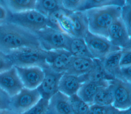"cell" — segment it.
Wrapping results in <instances>:
<instances>
[{"mask_svg": "<svg viewBox=\"0 0 131 114\" xmlns=\"http://www.w3.org/2000/svg\"><path fill=\"white\" fill-rule=\"evenodd\" d=\"M11 97L0 88V109H10Z\"/></svg>", "mask_w": 131, "mask_h": 114, "instance_id": "cell-34", "label": "cell"}, {"mask_svg": "<svg viewBox=\"0 0 131 114\" xmlns=\"http://www.w3.org/2000/svg\"><path fill=\"white\" fill-rule=\"evenodd\" d=\"M110 81H93L87 80L83 82L77 93V95L90 105L92 104L97 92L102 87L109 85Z\"/></svg>", "mask_w": 131, "mask_h": 114, "instance_id": "cell-16", "label": "cell"}, {"mask_svg": "<svg viewBox=\"0 0 131 114\" xmlns=\"http://www.w3.org/2000/svg\"><path fill=\"white\" fill-rule=\"evenodd\" d=\"M120 59L121 67L131 65V50L123 49Z\"/></svg>", "mask_w": 131, "mask_h": 114, "instance_id": "cell-33", "label": "cell"}, {"mask_svg": "<svg viewBox=\"0 0 131 114\" xmlns=\"http://www.w3.org/2000/svg\"><path fill=\"white\" fill-rule=\"evenodd\" d=\"M73 56L65 49L47 51L48 66L58 73H65L68 70Z\"/></svg>", "mask_w": 131, "mask_h": 114, "instance_id": "cell-12", "label": "cell"}, {"mask_svg": "<svg viewBox=\"0 0 131 114\" xmlns=\"http://www.w3.org/2000/svg\"><path fill=\"white\" fill-rule=\"evenodd\" d=\"M13 66H39L42 69L48 66L47 51L39 48H23L6 54Z\"/></svg>", "mask_w": 131, "mask_h": 114, "instance_id": "cell-4", "label": "cell"}, {"mask_svg": "<svg viewBox=\"0 0 131 114\" xmlns=\"http://www.w3.org/2000/svg\"><path fill=\"white\" fill-rule=\"evenodd\" d=\"M2 0H0V3H2Z\"/></svg>", "mask_w": 131, "mask_h": 114, "instance_id": "cell-42", "label": "cell"}, {"mask_svg": "<svg viewBox=\"0 0 131 114\" xmlns=\"http://www.w3.org/2000/svg\"><path fill=\"white\" fill-rule=\"evenodd\" d=\"M71 18L74 37L84 38L89 32L88 22L84 10L69 11Z\"/></svg>", "mask_w": 131, "mask_h": 114, "instance_id": "cell-19", "label": "cell"}, {"mask_svg": "<svg viewBox=\"0 0 131 114\" xmlns=\"http://www.w3.org/2000/svg\"><path fill=\"white\" fill-rule=\"evenodd\" d=\"M24 87L29 89L37 88L44 77V71L39 66H14Z\"/></svg>", "mask_w": 131, "mask_h": 114, "instance_id": "cell-9", "label": "cell"}, {"mask_svg": "<svg viewBox=\"0 0 131 114\" xmlns=\"http://www.w3.org/2000/svg\"><path fill=\"white\" fill-rule=\"evenodd\" d=\"M6 21L15 24L34 33L47 27L56 28L49 17L35 9L21 12L8 11Z\"/></svg>", "mask_w": 131, "mask_h": 114, "instance_id": "cell-3", "label": "cell"}, {"mask_svg": "<svg viewBox=\"0 0 131 114\" xmlns=\"http://www.w3.org/2000/svg\"><path fill=\"white\" fill-rule=\"evenodd\" d=\"M23 48L42 49L34 32L9 21L0 23V52L7 54Z\"/></svg>", "mask_w": 131, "mask_h": 114, "instance_id": "cell-1", "label": "cell"}, {"mask_svg": "<svg viewBox=\"0 0 131 114\" xmlns=\"http://www.w3.org/2000/svg\"><path fill=\"white\" fill-rule=\"evenodd\" d=\"M8 15V9L2 3H0V23L7 21Z\"/></svg>", "mask_w": 131, "mask_h": 114, "instance_id": "cell-36", "label": "cell"}, {"mask_svg": "<svg viewBox=\"0 0 131 114\" xmlns=\"http://www.w3.org/2000/svg\"><path fill=\"white\" fill-rule=\"evenodd\" d=\"M122 49L113 51L107 55L101 62L105 71L114 78H119L120 74V59Z\"/></svg>", "mask_w": 131, "mask_h": 114, "instance_id": "cell-21", "label": "cell"}, {"mask_svg": "<svg viewBox=\"0 0 131 114\" xmlns=\"http://www.w3.org/2000/svg\"><path fill=\"white\" fill-rule=\"evenodd\" d=\"M66 50L74 57L92 58L84 38L68 36Z\"/></svg>", "mask_w": 131, "mask_h": 114, "instance_id": "cell-20", "label": "cell"}, {"mask_svg": "<svg viewBox=\"0 0 131 114\" xmlns=\"http://www.w3.org/2000/svg\"><path fill=\"white\" fill-rule=\"evenodd\" d=\"M37 0H2V3L11 12L35 9Z\"/></svg>", "mask_w": 131, "mask_h": 114, "instance_id": "cell-23", "label": "cell"}, {"mask_svg": "<svg viewBox=\"0 0 131 114\" xmlns=\"http://www.w3.org/2000/svg\"><path fill=\"white\" fill-rule=\"evenodd\" d=\"M107 38L114 45L121 49L126 47L130 37L121 17L116 19L109 28Z\"/></svg>", "mask_w": 131, "mask_h": 114, "instance_id": "cell-13", "label": "cell"}, {"mask_svg": "<svg viewBox=\"0 0 131 114\" xmlns=\"http://www.w3.org/2000/svg\"><path fill=\"white\" fill-rule=\"evenodd\" d=\"M113 87L110 81L108 85L102 87L97 92L94 98L93 103L101 105H113Z\"/></svg>", "mask_w": 131, "mask_h": 114, "instance_id": "cell-25", "label": "cell"}, {"mask_svg": "<svg viewBox=\"0 0 131 114\" xmlns=\"http://www.w3.org/2000/svg\"><path fill=\"white\" fill-rule=\"evenodd\" d=\"M24 87L14 66L0 72V88L10 97Z\"/></svg>", "mask_w": 131, "mask_h": 114, "instance_id": "cell-11", "label": "cell"}, {"mask_svg": "<svg viewBox=\"0 0 131 114\" xmlns=\"http://www.w3.org/2000/svg\"><path fill=\"white\" fill-rule=\"evenodd\" d=\"M35 9L49 17L64 8L61 0H37Z\"/></svg>", "mask_w": 131, "mask_h": 114, "instance_id": "cell-22", "label": "cell"}, {"mask_svg": "<svg viewBox=\"0 0 131 114\" xmlns=\"http://www.w3.org/2000/svg\"><path fill=\"white\" fill-rule=\"evenodd\" d=\"M118 78L131 82V65L121 67L120 77Z\"/></svg>", "mask_w": 131, "mask_h": 114, "instance_id": "cell-35", "label": "cell"}, {"mask_svg": "<svg viewBox=\"0 0 131 114\" xmlns=\"http://www.w3.org/2000/svg\"><path fill=\"white\" fill-rule=\"evenodd\" d=\"M41 98L37 89L22 88L11 97L10 109L16 114H20L36 104Z\"/></svg>", "mask_w": 131, "mask_h": 114, "instance_id": "cell-7", "label": "cell"}, {"mask_svg": "<svg viewBox=\"0 0 131 114\" xmlns=\"http://www.w3.org/2000/svg\"><path fill=\"white\" fill-rule=\"evenodd\" d=\"M94 61L93 68L86 74L88 80L93 81H110L115 78L105 71L101 60L94 58Z\"/></svg>", "mask_w": 131, "mask_h": 114, "instance_id": "cell-24", "label": "cell"}, {"mask_svg": "<svg viewBox=\"0 0 131 114\" xmlns=\"http://www.w3.org/2000/svg\"><path fill=\"white\" fill-rule=\"evenodd\" d=\"M49 100L41 98L32 107L20 114H47Z\"/></svg>", "mask_w": 131, "mask_h": 114, "instance_id": "cell-28", "label": "cell"}, {"mask_svg": "<svg viewBox=\"0 0 131 114\" xmlns=\"http://www.w3.org/2000/svg\"><path fill=\"white\" fill-rule=\"evenodd\" d=\"M43 70L44 77L37 89L42 98L49 100L58 91L59 81L63 73L57 72L49 66Z\"/></svg>", "mask_w": 131, "mask_h": 114, "instance_id": "cell-10", "label": "cell"}, {"mask_svg": "<svg viewBox=\"0 0 131 114\" xmlns=\"http://www.w3.org/2000/svg\"><path fill=\"white\" fill-rule=\"evenodd\" d=\"M112 85L114 102L113 106L120 110L131 106V82L118 78L110 81Z\"/></svg>", "mask_w": 131, "mask_h": 114, "instance_id": "cell-8", "label": "cell"}, {"mask_svg": "<svg viewBox=\"0 0 131 114\" xmlns=\"http://www.w3.org/2000/svg\"><path fill=\"white\" fill-rule=\"evenodd\" d=\"M124 49L131 50V37H130V38H129V39L128 40V42L126 47Z\"/></svg>", "mask_w": 131, "mask_h": 114, "instance_id": "cell-39", "label": "cell"}, {"mask_svg": "<svg viewBox=\"0 0 131 114\" xmlns=\"http://www.w3.org/2000/svg\"><path fill=\"white\" fill-rule=\"evenodd\" d=\"M110 114H124V110H120L115 107Z\"/></svg>", "mask_w": 131, "mask_h": 114, "instance_id": "cell-38", "label": "cell"}, {"mask_svg": "<svg viewBox=\"0 0 131 114\" xmlns=\"http://www.w3.org/2000/svg\"><path fill=\"white\" fill-rule=\"evenodd\" d=\"M124 5V0H86L81 10H84L92 8L111 5L123 7Z\"/></svg>", "mask_w": 131, "mask_h": 114, "instance_id": "cell-27", "label": "cell"}, {"mask_svg": "<svg viewBox=\"0 0 131 114\" xmlns=\"http://www.w3.org/2000/svg\"><path fill=\"white\" fill-rule=\"evenodd\" d=\"M69 97L73 114H89V104L79 97L77 94Z\"/></svg>", "mask_w": 131, "mask_h": 114, "instance_id": "cell-26", "label": "cell"}, {"mask_svg": "<svg viewBox=\"0 0 131 114\" xmlns=\"http://www.w3.org/2000/svg\"><path fill=\"white\" fill-rule=\"evenodd\" d=\"M49 18L58 29L67 35L74 37L73 24L69 15V11L65 9L60 10Z\"/></svg>", "mask_w": 131, "mask_h": 114, "instance_id": "cell-17", "label": "cell"}, {"mask_svg": "<svg viewBox=\"0 0 131 114\" xmlns=\"http://www.w3.org/2000/svg\"><path fill=\"white\" fill-rule=\"evenodd\" d=\"M0 114H16L10 109H0Z\"/></svg>", "mask_w": 131, "mask_h": 114, "instance_id": "cell-37", "label": "cell"}, {"mask_svg": "<svg viewBox=\"0 0 131 114\" xmlns=\"http://www.w3.org/2000/svg\"><path fill=\"white\" fill-rule=\"evenodd\" d=\"M124 114H131V106L127 109L124 110Z\"/></svg>", "mask_w": 131, "mask_h": 114, "instance_id": "cell-40", "label": "cell"}, {"mask_svg": "<svg viewBox=\"0 0 131 114\" xmlns=\"http://www.w3.org/2000/svg\"><path fill=\"white\" fill-rule=\"evenodd\" d=\"M124 1H125V0H124Z\"/></svg>", "mask_w": 131, "mask_h": 114, "instance_id": "cell-43", "label": "cell"}, {"mask_svg": "<svg viewBox=\"0 0 131 114\" xmlns=\"http://www.w3.org/2000/svg\"><path fill=\"white\" fill-rule=\"evenodd\" d=\"M47 114H73L70 97L58 91L49 99Z\"/></svg>", "mask_w": 131, "mask_h": 114, "instance_id": "cell-15", "label": "cell"}, {"mask_svg": "<svg viewBox=\"0 0 131 114\" xmlns=\"http://www.w3.org/2000/svg\"><path fill=\"white\" fill-rule=\"evenodd\" d=\"M122 7L106 6L84 10L89 31L97 35L107 37L108 29L113 22L121 17Z\"/></svg>", "mask_w": 131, "mask_h": 114, "instance_id": "cell-2", "label": "cell"}, {"mask_svg": "<svg viewBox=\"0 0 131 114\" xmlns=\"http://www.w3.org/2000/svg\"><path fill=\"white\" fill-rule=\"evenodd\" d=\"M125 5H131V0H125Z\"/></svg>", "mask_w": 131, "mask_h": 114, "instance_id": "cell-41", "label": "cell"}, {"mask_svg": "<svg viewBox=\"0 0 131 114\" xmlns=\"http://www.w3.org/2000/svg\"><path fill=\"white\" fill-rule=\"evenodd\" d=\"M64 9L69 11L81 10L86 0H61Z\"/></svg>", "mask_w": 131, "mask_h": 114, "instance_id": "cell-30", "label": "cell"}, {"mask_svg": "<svg viewBox=\"0 0 131 114\" xmlns=\"http://www.w3.org/2000/svg\"><path fill=\"white\" fill-rule=\"evenodd\" d=\"M114 108L113 105H101L93 103L90 106L89 114H110Z\"/></svg>", "mask_w": 131, "mask_h": 114, "instance_id": "cell-31", "label": "cell"}, {"mask_svg": "<svg viewBox=\"0 0 131 114\" xmlns=\"http://www.w3.org/2000/svg\"><path fill=\"white\" fill-rule=\"evenodd\" d=\"M13 66L6 54L0 52V72L7 70Z\"/></svg>", "mask_w": 131, "mask_h": 114, "instance_id": "cell-32", "label": "cell"}, {"mask_svg": "<svg viewBox=\"0 0 131 114\" xmlns=\"http://www.w3.org/2000/svg\"><path fill=\"white\" fill-rule=\"evenodd\" d=\"M94 58L73 56L69 66L66 72L76 76L87 74L94 66Z\"/></svg>", "mask_w": 131, "mask_h": 114, "instance_id": "cell-18", "label": "cell"}, {"mask_svg": "<svg viewBox=\"0 0 131 114\" xmlns=\"http://www.w3.org/2000/svg\"><path fill=\"white\" fill-rule=\"evenodd\" d=\"M35 33L43 50L47 51L66 50L68 35L57 28L47 27Z\"/></svg>", "mask_w": 131, "mask_h": 114, "instance_id": "cell-5", "label": "cell"}, {"mask_svg": "<svg viewBox=\"0 0 131 114\" xmlns=\"http://www.w3.org/2000/svg\"><path fill=\"white\" fill-rule=\"evenodd\" d=\"M84 39L93 58L102 60L109 53L121 49L114 45L107 37L89 31Z\"/></svg>", "mask_w": 131, "mask_h": 114, "instance_id": "cell-6", "label": "cell"}, {"mask_svg": "<svg viewBox=\"0 0 131 114\" xmlns=\"http://www.w3.org/2000/svg\"><path fill=\"white\" fill-rule=\"evenodd\" d=\"M87 80L86 74L76 76L65 72L60 79L58 91L70 97L76 94L81 84Z\"/></svg>", "mask_w": 131, "mask_h": 114, "instance_id": "cell-14", "label": "cell"}, {"mask_svg": "<svg viewBox=\"0 0 131 114\" xmlns=\"http://www.w3.org/2000/svg\"><path fill=\"white\" fill-rule=\"evenodd\" d=\"M121 18L130 37H131V5H124L122 7Z\"/></svg>", "mask_w": 131, "mask_h": 114, "instance_id": "cell-29", "label": "cell"}]
</instances>
